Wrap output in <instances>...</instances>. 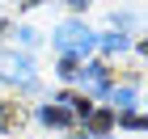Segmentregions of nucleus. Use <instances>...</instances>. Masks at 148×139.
Here are the masks:
<instances>
[{
  "mask_svg": "<svg viewBox=\"0 0 148 139\" xmlns=\"http://www.w3.org/2000/svg\"><path fill=\"white\" fill-rule=\"evenodd\" d=\"M55 46L59 51H64V55H85V51H93V46H97V34H93V30H85V25L80 21H64L55 30Z\"/></svg>",
  "mask_w": 148,
  "mask_h": 139,
  "instance_id": "1",
  "label": "nucleus"
},
{
  "mask_svg": "<svg viewBox=\"0 0 148 139\" xmlns=\"http://www.w3.org/2000/svg\"><path fill=\"white\" fill-rule=\"evenodd\" d=\"M0 76L4 80H17V84H30L34 80V68H30V59H21V55H0Z\"/></svg>",
  "mask_w": 148,
  "mask_h": 139,
  "instance_id": "2",
  "label": "nucleus"
},
{
  "mask_svg": "<svg viewBox=\"0 0 148 139\" xmlns=\"http://www.w3.org/2000/svg\"><path fill=\"white\" fill-rule=\"evenodd\" d=\"M76 76H80V80H85V84H89L93 93H106V89H110V76H106V68H102V63H93V68L76 72Z\"/></svg>",
  "mask_w": 148,
  "mask_h": 139,
  "instance_id": "3",
  "label": "nucleus"
},
{
  "mask_svg": "<svg viewBox=\"0 0 148 139\" xmlns=\"http://www.w3.org/2000/svg\"><path fill=\"white\" fill-rule=\"evenodd\" d=\"M42 122L47 127H68L72 118H68V110H59V105H42Z\"/></svg>",
  "mask_w": 148,
  "mask_h": 139,
  "instance_id": "4",
  "label": "nucleus"
},
{
  "mask_svg": "<svg viewBox=\"0 0 148 139\" xmlns=\"http://www.w3.org/2000/svg\"><path fill=\"white\" fill-rule=\"evenodd\" d=\"M89 127L97 131V135L110 131V127H114V110H93V114H89Z\"/></svg>",
  "mask_w": 148,
  "mask_h": 139,
  "instance_id": "5",
  "label": "nucleus"
},
{
  "mask_svg": "<svg viewBox=\"0 0 148 139\" xmlns=\"http://www.w3.org/2000/svg\"><path fill=\"white\" fill-rule=\"evenodd\" d=\"M0 122H4L9 131H17L21 127V110H9V105H4V110H0Z\"/></svg>",
  "mask_w": 148,
  "mask_h": 139,
  "instance_id": "6",
  "label": "nucleus"
},
{
  "mask_svg": "<svg viewBox=\"0 0 148 139\" xmlns=\"http://www.w3.org/2000/svg\"><path fill=\"white\" fill-rule=\"evenodd\" d=\"M59 105H72V110H89V101H85V97H76V93H64V97H59Z\"/></svg>",
  "mask_w": 148,
  "mask_h": 139,
  "instance_id": "7",
  "label": "nucleus"
},
{
  "mask_svg": "<svg viewBox=\"0 0 148 139\" xmlns=\"http://www.w3.org/2000/svg\"><path fill=\"white\" fill-rule=\"evenodd\" d=\"M114 105H136V89H119L114 93Z\"/></svg>",
  "mask_w": 148,
  "mask_h": 139,
  "instance_id": "8",
  "label": "nucleus"
},
{
  "mask_svg": "<svg viewBox=\"0 0 148 139\" xmlns=\"http://www.w3.org/2000/svg\"><path fill=\"white\" fill-rule=\"evenodd\" d=\"M102 42L110 46V51H123V46H127V38H119V34H110V38H102Z\"/></svg>",
  "mask_w": 148,
  "mask_h": 139,
  "instance_id": "9",
  "label": "nucleus"
},
{
  "mask_svg": "<svg viewBox=\"0 0 148 139\" xmlns=\"http://www.w3.org/2000/svg\"><path fill=\"white\" fill-rule=\"evenodd\" d=\"M72 4H85V0H72Z\"/></svg>",
  "mask_w": 148,
  "mask_h": 139,
  "instance_id": "10",
  "label": "nucleus"
}]
</instances>
